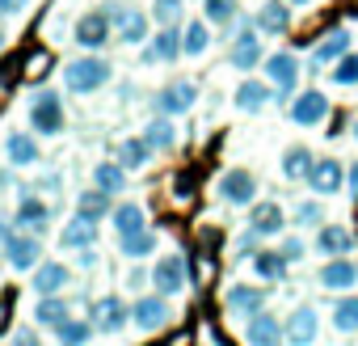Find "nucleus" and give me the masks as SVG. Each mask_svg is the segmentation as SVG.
<instances>
[{"mask_svg":"<svg viewBox=\"0 0 358 346\" xmlns=\"http://www.w3.org/2000/svg\"><path fill=\"white\" fill-rule=\"evenodd\" d=\"M345 186H350V195H358V160L345 169Z\"/></svg>","mask_w":358,"mask_h":346,"instance_id":"51","label":"nucleus"},{"mask_svg":"<svg viewBox=\"0 0 358 346\" xmlns=\"http://www.w3.org/2000/svg\"><path fill=\"white\" fill-rule=\"evenodd\" d=\"M333 85H345V89L354 85V89H358V55H354V51H345V55L333 64Z\"/></svg>","mask_w":358,"mask_h":346,"instance_id":"42","label":"nucleus"},{"mask_svg":"<svg viewBox=\"0 0 358 346\" xmlns=\"http://www.w3.org/2000/svg\"><path fill=\"white\" fill-rule=\"evenodd\" d=\"M5 258H9L13 270H34L38 258H43V241H38L34 233H26V228H9V237H5Z\"/></svg>","mask_w":358,"mask_h":346,"instance_id":"5","label":"nucleus"},{"mask_svg":"<svg viewBox=\"0 0 358 346\" xmlns=\"http://www.w3.org/2000/svg\"><path fill=\"white\" fill-rule=\"evenodd\" d=\"M110 199H114V195H106L101 186L80 191V199H76V216H85V220H93V224H97V220H106V216L114 212V207H110Z\"/></svg>","mask_w":358,"mask_h":346,"instance_id":"31","label":"nucleus"},{"mask_svg":"<svg viewBox=\"0 0 358 346\" xmlns=\"http://www.w3.org/2000/svg\"><path fill=\"white\" fill-rule=\"evenodd\" d=\"M287 5H308V0H287Z\"/></svg>","mask_w":358,"mask_h":346,"instance_id":"54","label":"nucleus"},{"mask_svg":"<svg viewBox=\"0 0 358 346\" xmlns=\"http://www.w3.org/2000/svg\"><path fill=\"white\" fill-rule=\"evenodd\" d=\"M245 342L249 346H287V325L262 308V312L245 317Z\"/></svg>","mask_w":358,"mask_h":346,"instance_id":"7","label":"nucleus"},{"mask_svg":"<svg viewBox=\"0 0 358 346\" xmlns=\"http://www.w3.org/2000/svg\"><path fill=\"white\" fill-rule=\"evenodd\" d=\"M76 43L85 47V51H97V47H106L110 43V34H114V22H110V13L106 9H93V13H85L80 22H76Z\"/></svg>","mask_w":358,"mask_h":346,"instance_id":"11","label":"nucleus"},{"mask_svg":"<svg viewBox=\"0 0 358 346\" xmlns=\"http://www.w3.org/2000/svg\"><path fill=\"white\" fill-rule=\"evenodd\" d=\"M148 156H152V148H148V139L139 135V139H122L118 144V165L122 169H143L148 165Z\"/></svg>","mask_w":358,"mask_h":346,"instance_id":"40","label":"nucleus"},{"mask_svg":"<svg viewBox=\"0 0 358 346\" xmlns=\"http://www.w3.org/2000/svg\"><path fill=\"white\" fill-rule=\"evenodd\" d=\"M266 300H270V291H257V287H249V283L228 287V312H236V317H253V312H262Z\"/></svg>","mask_w":358,"mask_h":346,"instance_id":"21","label":"nucleus"},{"mask_svg":"<svg viewBox=\"0 0 358 346\" xmlns=\"http://www.w3.org/2000/svg\"><path fill=\"white\" fill-rule=\"evenodd\" d=\"M76 266H80V270H93V266H97V249H93V245H89V249H76Z\"/></svg>","mask_w":358,"mask_h":346,"instance_id":"47","label":"nucleus"},{"mask_svg":"<svg viewBox=\"0 0 358 346\" xmlns=\"http://www.w3.org/2000/svg\"><path fill=\"white\" fill-rule=\"evenodd\" d=\"M30 5V0H0V13H5V18H13V13H22Z\"/></svg>","mask_w":358,"mask_h":346,"instance_id":"49","label":"nucleus"},{"mask_svg":"<svg viewBox=\"0 0 358 346\" xmlns=\"http://www.w3.org/2000/svg\"><path fill=\"white\" fill-rule=\"evenodd\" d=\"M0 47H5V34H0Z\"/></svg>","mask_w":358,"mask_h":346,"instance_id":"56","label":"nucleus"},{"mask_svg":"<svg viewBox=\"0 0 358 346\" xmlns=\"http://www.w3.org/2000/svg\"><path fill=\"white\" fill-rule=\"evenodd\" d=\"M345 51H350V30L337 26V30H329V34L312 47V64H316V68H320V64H337Z\"/></svg>","mask_w":358,"mask_h":346,"instance_id":"25","label":"nucleus"},{"mask_svg":"<svg viewBox=\"0 0 358 346\" xmlns=\"http://www.w3.org/2000/svg\"><path fill=\"white\" fill-rule=\"evenodd\" d=\"M312 165H316V156L308 148H287V156H282V178L299 182V178H308V173H312Z\"/></svg>","mask_w":358,"mask_h":346,"instance_id":"36","label":"nucleus"},{"mask_svg":"<svg viewBox=\"0 0 358 346\" xmlns=\"http://www.w3.org/2000/svg\"><path fill=\"white\" fill-rule=\"evenodd\" d=\"M152 249H156V233L152 228H139L131 237H118V254L122 258H148Z\"/></svg>","mask_w":358,"mask_h":346,"instance_id":"37","label":"nucleus"},{"mask_svg":"<svg viewBox=\"0 0 358 346\" xmlns=\"http://www.w3.org/2000/svg\"><path fill=\"white\" fill-rule=\"evenodd\" d=\"M110 220H114V233H118V237H131V233L148 228V216H143L139 203H118V207L110 212Z\"/></svg>","mask_w":358,"mask_h":346,"instance_id":"32","label":"nucleus"},{"mask_svg":"<svg viewBox=\"0 0 358 346\" xmlns=\"http://www.w3.org/2000/svg\"><path fill=\"white\" fill-rule=\"evenodd\" d=\"M266 76H270V85H274V97L287 102V97L299 89V60H295L291 51H274V55H266Z\"/></svg>","mask_w":358,"mask_h":346,"instance_id":"3","label":"nucleus"},{"mask_svg":"<svg viewBox=\"0 0 358 346\" xmlns=\"http://www.w3.org/2000/svg\"><path fill=\"white\" fill-rule=\"evenodd\" d=\"M194 102H199V85H194V81H173V85L156 89V97H152V110L173 118V114H186V110H194Z\"/></svg>","mask_w":358,"mask_h":346,"instance_id":"4","label":"nucleus"},{"mask_svg":"<svg viewBox=\"0 0 358 346\" xmlns=\"http://www.w3.org/2000/svg\"><path fill=\"white\" fill-rule=\"evenodd\" d=\"M152 291H160V296H182L186 291V258H177V254L160 258L152 266Z\"/></svg>","mask_w":358,"mask_h":346,"instance_id":"10","label":"nucleus"},{"mask_svg":"<svg viewBox=\"0 0 358 346\" xmlns=\"http://www.w3.org/2000/svg\"><path fill=\"white\" fill-rule=\"evenodd\" d=\"M68 317H72V308H68V300H64V296H43V300H38V308H34V321H38V325H47V329H59Z\"/></svg>","mask_w":358,"mask_h":346,"instance_id":"33","label":"nucleus"},{"mask_svg":"<svg viewBox=\"0 0 358 346\" xmlns=\"http://www.w3.org/2000/svg\"><path fill=\"white\" fill-rule=\"evenodd\" d=\"M143 139H148V148H152V152H169V148L177 144V127L169 123V114H156V118H148Z\"/></svg>","mask_w":358,"mask_h":346,"instance_id":"30","label":"nucleus"},{"mask_svg":"<svg viewBox=\"0 0 358 346\" xmlns=\"http://www.w3.org/2000/svg\"><path fill=\"white\" fill-rule=\"evenodd\" d=\"M207 47H211V30H207V18H203V22H186V30H182V55L199 60V55H207Z\"/></svg>","mask_w":358,"mask_h":346,"instance_id":"34","label":"nucleus"},{"mask_svg":"<svg viewBox=\"0 0 358 346\" xmlns=\"http://www.w3.org/2000/svg\"><path fill=\"white\" fill-rule=\"evenodd\" d=\"M59 182H64V178H59V173H47V178L38 182V191H51V195H55V191H59Z\"/></svg>","mask_w":358,"mask_h":346,"instance_id":"50","label":"nucleus"},{"mask_svg":"<svg viewBox=\"0 0 358 346\" xmlns=\"http://www.w3.org/2000/svg\"><path fill=\"white\" fill-rule=\"evenodd\" d=\"M232 102H236V110L257 114V110H266V106L274 102V85H266V81H241Z\"/></svg>","mask_w":358,"mask_h":346,"instance_id":"20","label":"nucleus"},{"mask_svg":"<svg viewBox=\"0 0 358 346\" xmlns=\"http://www.w3.org/2000/svg\"><path fill=\"white\" fill-rule=\"evenodd\" d=\"M110 64L101 60V55H80V60H72L68 68H64V85L72 89V93H97V89H106V81H110Z\"/></svg>","mask_w":358,"mask_h":346,"instance_id":"1","label":"nucleus"},{"mask_svg":"<svg viewBox=\"0 0 358 346\" xmlns=\"http://www.w3.org/2000/svg\"><path fill=\"white\" fill-rule=\"evenodd\" d=\"M68 279H72V270H68L64 262H43V266H34V291H38V296H59V291L68 287Z\"/></svg>","mask_w":358,"mask_h":346,"instance_id":"23","label":"nucleus"},{"mask_svg":"<svg viewBox=\"0 0 358 346\" xmlns=\"http://www.w3.org/2000/svg\"><path fill=\"white\" fill-rule=\"evenodd\" d=\"M350 135H354V139H358V118H354V127H350Z\"/></svg>","mask_w":358,"mask_h":346,"instance_id":"53","label":"nucleus"},{"mask_svg":"<svg viewBox=\"0 0 358 346\" xmlns=\"http://www.w3.org/2000/svg\"><path fill=\"white\" fill-rule=\"evenodd\" d=\"M13 346H43V342H38L34 329H17V333H13Z\"/></svg>","mask_w":358,"mask_h":346,"instance_id":"48","label":"nucleus"},{"mask_svg":"<svg viewBox=\"0 0 358 346\" xmlns=\"http://www.w3.org/2000/svg\"><path fill=\"white\" fill-rule=\"evenodd\" d=\"M5 152H9V165H17V169L38 165V139H34L30 131H13V135L5 139Z\"/></svg>","mask_w":358,"mask_h":346,"instance_id":"27","label":"nucleus"},{"mask_svg":"<svg viewBox=\"0 0 358 346\" xmlns=\"http://www.w3.org/2000/svg\"><path fill=\"white\" fill-rule=\"evenodd\" d=\"M173 321V308H169V296H143V300H135L131 304V325H139V329H164Z\"/></svg>","mask_w":358,"mask_h":346,"instance_id":"9","label":"nucleus"},{"mask_svg":"<svg viewBox=\"0 0 358 346\" xmlns=\"http://www.w3.org/2000/svg\"><path fill=\"white\" fill-rule=\"evenodd\" d=\"M5 237H9V224H5V220H0V249H5Z\"/></svg>","mask_w":358,"mask_h":346,"instance_id":"52","label":"nucleus"},{"mask_svg":"<svg viewBox=\"0 0 358 346\" xmlns=\"http://www.w3.org/2000/svg\"><path fill=\"white\" fill-rule=\"evenodd\" d=\"M89 321L97 325V333H118V329L131 321V308L122 304V296H101V300H93Z\"/></svg>","mask_w":358,"mask_h":346,"instance_id":"14","label":"nucleus"},{"mask_svg":"<svg viewBox=\"0 0 358 346\" xmlns=\"http://www.w3.org/2000/svg\"><path fill=\"white\" fill-rule=\"evenodd\" d=\"M324 118H329V97H324L320 89L295 93V102H291V123H295V127H316V123H324Z\"/></svg>","mask_w":358,"mask_h":346,"instance_id":"13","label":"nucleus"},{"mask_svg":"<svg viewBox=\"0 0 358 346\" xmlns=\"http://www.w3.org/2000/svg\"><path fill=\"white\" fill-rule=\"evenodd\" d=\"M295 224L320 228V224H324V207H320V203H299V207H295Z\"/></svg>","mask_w":358,"mask_h":346,"instance_id":"44","label":"nucleus"},{"mask_svg":"<svg viewBox=\"0 0 358 346\" xmlns=\"http://www.w3.org/2000/svg\"><path fill=\"white\" fill-rule=\"evenodd\" d=\"M257 34H262L257 26H245V30L232 39V51H228V64H232V68L253 72V68L262 64V55H266V51H262V39H257Z\"/></svg>","mask_w":358,"mask_h":346,"instance_id":"12","label":"nucleus"},{"mask_svg":"<svg viewBox=\"0 0 358 346\" xmlns=\"http://www.w3.org/2000/svg\"><path fill=\"white\" fill-rule=\"evenodd\" d=\"M182 5H186V0H152V18L160 26H173L177 18H182Z\"/></svg>","mask_w":358,"mask_h":346,"instance_id":"43","label":"nucleus"},{"mask_svg":"<svg viewBox=\"0 0 358 346\" xmlns=\"http://www.w3.org/2000/svg\"><path fill=\"white\" fill-rule=\"evenodd\" d=\"M13 224L26 228V233H34V237H43V233L51 228V207H47L38 195L22 191V199H17V220H13Z\"/></svg>","mask_w":358,"mask_h":346,"instance_id":"16","label":"nucleus"},{"mask_svg":"<svg viewBox=\"0 0 358 346\" xmlns=\"http://www.w3.org/2000/svg\"><path fill=\"white\" fill-rule=\"evenodd\" d=\"M30 127H34V135H59L64 131V97L55 89H38L30 97Z\"/></svg>","mask_w":358,"mask_h":346,"instance_id":"2","label":"nucleus"},{"mask_svg":"<svg viewBox=\"0 0 358 346\" xmlns=\"http://www.w3.org/2000/svg\"><path fill=\"white\" fill-rule=\"evenodd\" d=\"M308 186H312L316 195H337V191L345 186V169H341V160L320 156V160L312 165V173H308Z\"/></svg>","mask_w":358,"mask_h":346,"instance_id":"18","label":"nucleus"},{"mask_svg":"<svg viewBox=\"0 0 358 346\" xmlns=\"http://www.w3.org/2000/svg\"><path fill=\"white\" fill-rule=\"evenodd\" d=\"M215 195L228 207H249L257 199V178H253L249 169H228L224 178H220V186H215Z\"/></svg>","mask_w":358,"mask_h":346,"instance_id":"6","label":"nucleus"},{"mask_svg":"<svg viewBox=\"0 0 358 346\" xmlns=\"http://www.w3.org/2000/svg\"><path fill=\"white\" fill-rule=\"evenodd\" d=\"M278 249H282V258H287V262H299V258H303V249H308V245H303V241H299V237H282V245H278Z\"/></svg>","mask_w":358,"mask_h":346,"instance_id":"45","label":"nucleus"},{"mask_svg":"<svg viewBox=\"0 0 358 346\" xmlns=\"http://www.w3.org/2000/svg\"><path fill=\"white\" fill-rule=\"evenodd\" d=\"M333 329L337 333H358V296H341L333 304Z\"/></svg>","mask_w":358,"mask_h":346,"instance_id":"38","label":"nucleus"},{"mask_svg":"<svg viewBox=\"0 0 358 346\" xmlns=\"http://www.w3.org/2000/svg\"><path fill=\"white\" fill-rule=\"evenodd\" d=\"M97 333V325L93 321H76V317H68L59 329H55V338H59V346H89V338Z\"/></svg>","mask_w":358,"mask_h":346,"instance_id":"35","label":"nucleus"},{"mask_svg":"<svg viewBox=\"0 0 358 346\" xmlns=\"http://www.w3.org/2000/svg\"><path fill=\"white\" fill-rule=\"evenodd\" d=\"M249 228H253L257 237H278V233L287 228V216H282V207H278V203H253Z\"/></svg>","mask_w":358,"mask_h":346,"instance_id":"22","label":"nucleus"},{"mask_svg":"<svg viewBox=\"0 0 358 346\" xmlns=\"http://www.w3.org/2000/svg\"><path fill=\"white\" fill-rule=\"evenodd\" d=\"M282 325H287V342H291V346H312L316 333H320V312H316L312 304H299Z\"/></svg>","mask_w":358,"mask_h":346,"instance_id":"17","label":"nucleus"},{"mask_svg":"<svg viewBox=\"0 0 358 346\" xmlns=\"http://www.w3.org/2000/svg\"><path fill=\"white\" fill-rule=\"evenodd\" d=\"M93 241H97V224H93V220H85V216L68 220V224H64V233H59V245H64V249H89Z\"/></svg>","mask_w":358,"mask_h":346,"instance_id":"29","label":"nucleus"},{"mask_svg":"<svg viewBox=\"0 0 358 346\" xmlns=\"http://www.w3.org/2000/svg\"><path fill=\"white\" fill-rule=\"evenodd\" d=\"M203 13H207V22L211 26H232L236 22V0H203Z\"/></svg>","mask_w":358,"mask_h":346,"instance_id":"41","label":"nucleus"},{"mask_svg":"<svg viewBox=\"0 0 358 346\" xmlns=\"http://www.w3.org/2000/svg\"><path fill=\"white\" fill-rule=\"evenodd\" d=\"M257 241H262V237H257L253 228H245V237L236 241V254H241V258H249V254H257Z\"/></svg>","mask_w":358,"mask_h":346,"instance_id":"46","label":"nucleus"},{"mask_svg":"<svg viewBox=\"0 0 358 346\" xmlns=\"http://www.w3.org/2000/svg\"><path fill=\"white\" fill-rule=\"evenodd\" d=\"M249 262H253V275H257V279H266V283L287 279V266H291V262L282 258V249H257Z\"/></svg>","mask_w":358,"mask_h":346,"instance_id":"28","label":"nucleus"},{"mask_svg":"<svg viewBox=\"0 0 358 346\" xmlns=\"http://www.w3.org/2000/svg\"><path fill=\"white\" fill-rule=\"evenodd\" d=\"M358 283V262L354 258H329L320 266V287L324 291H350Z\"/></svg>","mask_w":358,"mask_h":346,"instance_id":"19","label":"nucleus"},{"mask_svg":"<svg viewBox=\"0 0 358 346\" xmlns=\"http://www.w3.org/2000/svg\"><path fill=\"white\" fill-rule=\"evenodd\" d=\"M93 182H97L106 195H118V191L127 186V169H122L118 160H106V165H97V169H93Z\"/></svg>","mask_w":358,"mask_h":346,"instance_id":"39","label":"nucleus"},{"mask_svg":"<svg viewBox=\"0 0 358 346\" xmlns=\"http://www.w3.org/2000/svg\"><path fill=\"white\" fill-rule=\"evenodd\" d=\"M316 249H320L324 258H345V254L354 249V233L341 228V224H324L320 237H316Z\"/></svg>","mask_w":358,"mask_h":346,"instance_id":"26","label":"nucleus"},{"mask_svg":"<svg viewBox=\"0 0 358 346\" xmlns=\"http://www.w3.org/2000/svg\"><path fill=\"white\" fill-rule=\"evenodd\" d=\"M0 321H5V304H0Z\"/></svg>","mask_w":358,"mask_h":346,"instance_id":"55","label":"nucleus"},{"mask_svg":"<svg viewBox=\"0 0 358 346\" xmlns=\"http://www.w3.org/2000/svg\"><path fill=\"white\" fill-rule=\"evenodd\" d=\"M253 26H257L262 34H287V26H291L287 0H266V5L257 9V18H253Z\"/></svg>","mask_w":358,"mask_h":346,"instance_id":"24","label":"nucleus"},{"mask_svg":"<svg viewBox=\"0 0 358 346\" xmlns=\"http://www.w3.org/2000/svg\"><path fill=\"white\" fill-rule=\"evenodd\" d=\"M177 55H182V30H177V26H160L143 43V60L148 64H173Z\"/></svg>","mask_w":358,"mask_h":346,"instance_id":"15","label":"nucleus"},{"mask_svg":"<svg viewBox=\"0 0 358 346\" xmlns=\"http://www.w3.org/2000/svg\"><path fill=\"white\" fill-rule=\"evenodd\" d=\"M114 30H118V43H148V13L135 9V5H110L106 9Z\"/></svg>","mask_w":358,"mask_h":346,"instance_id":"8","label":"nucleus"}]
</instances>
